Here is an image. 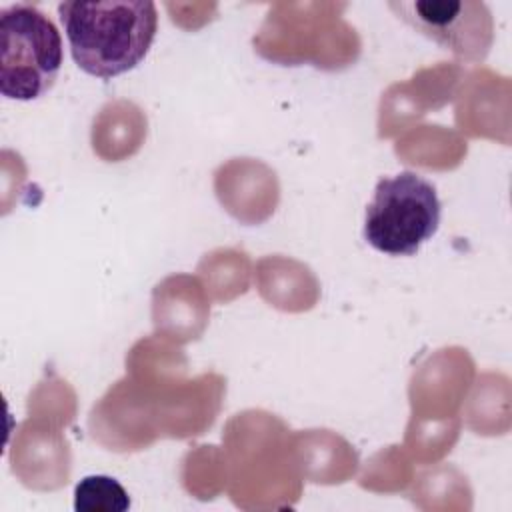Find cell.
Here are the masks:
<instances>
[{"instance_id":"1","label":"cell","mask_w":512,"mask_h":512,"mask_svg":"<svg viewBox=\"0 0 512 512\" xmlns=\"http://www.w3.org/2000/svg\"><path fill=\"white\" fill-rule=\"evenodd\" d=\"M58 14L76 66L102 80L136 68L158 28L150 0L62 2Z\"/></svg>"},{"instance_id":"2","label":"cell","mask_w":512,"mask_h":512,"mask_svg":"<svg viewBox=\"0 0 512 512\" xmlns=\"http://www.w3.org/2000/svg\"><path fill=\"white\" fill-rule=\"evenodd\" d=\"M62 38L54 22L30 4L0 10V92L10 100H36L56 82Z\"/></svg>"},{"instance_id":"3","label":"cell","mask_w":512,"mask_h":512,"mask_svg":"<svg viewBox=\"0 0 512 512\" xmlns=\"http://www.w3.org/2000/svg\"><path fill=\"white\" fill-rule=\"evenodd\" d=\"M440 214L430 180L410 170L380 178L366 206L364 240L388 256H414L438 232Z\"/></svg>"},{"instance_id":"4","label":"cell","mask_w":512,"mask_h":512,"mask_svg":"<svg viewBox=\"0 0 512 512\" xmlns=\"http://www.w3.org/2000/svg\"><path fill=\"white\" fill-rule=\"evenodd\" d=\"M390 8L414 30L462 58H482L492 42V20L482 4L416 0L392 2Z\"/></svg>"},{"instance_id":"5","label":"cell","mask_w":512,"mask_h":512,"mask_svg":"<svg viewBox=\"0 0 512 512\" xmlns=\"http://www.w3.org/2000/svg\"><path fill=\"white\" fill-rule=\"evenodd\" d=\"M74 508L78 512H124L130 508L126 490L110 476H86L74 490Z\"/></svg>"}]
</instances>
